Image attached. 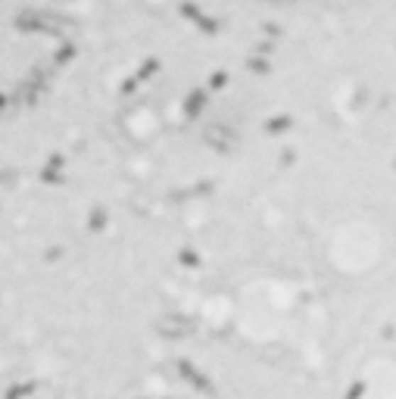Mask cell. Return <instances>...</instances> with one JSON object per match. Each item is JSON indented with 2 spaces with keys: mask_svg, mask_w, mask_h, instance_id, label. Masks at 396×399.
Masks as SVG:
<instances>
[{
  "mask_svg": "<svg viewBox=\"0 0 396 399\" xmlns=\"http://www.w3.org/2000/svg\"><path fill=\"white\" fill-rule=\"evenodd\" d=\"M265 4H284V0H265Z\"/></svg>",
  "mask_w": 396,
  "mask_h": 399,
  "instance_id": "1",
  "label": "cell"
}]
</instances>
